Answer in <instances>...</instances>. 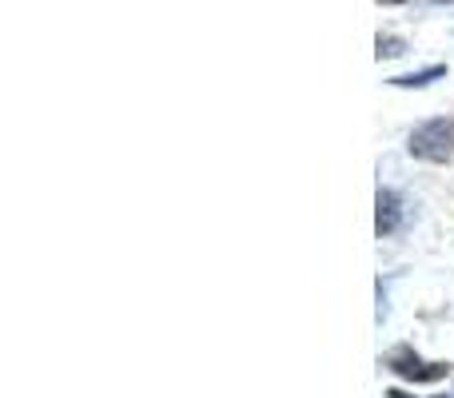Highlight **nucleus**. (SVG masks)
I'll use <instances>...</instances> for the list:
<instances>
[{
	"mask_svg": "<svg viewBox=\"0 0 454 398\" xmlns=\"http://www.w3.org/2000/svg\"><path fill=\"white\" fill-rule=\"evenodd\" d=\"M439 4H447V0H439Z\"/></svg>",
	"mask_w": 454,
	"mask_h": 398,
	"instance_id": "nucleus-8",
	"label": "nucleus"
},
{
	"mask_svg": "<svg viewBox=\"0 0 454 398\" xmlns=\"http://www.w3.org/2000/svg\"><path fill=\"white\" fill-rule=\"evenodd\" d=\"M411 156L419 160H431V164H447L454 160V120L439 116V120H427L411 132Z\"/></svg>",
	"mask_w": 454,
	"mask_h": 398,
	"instance_id": "nucleus-1",
	"label": "nucleus"
},
{
	"mask_svg": "<svg viewBox=\"0 0 454 398\" xmlns=\"http://www.w3.org/2000/svg\"><path fill=\"white\" fill-rule=\"evenodd\" d=\"M439 76H447V68H442V64H434V68L411 72V76H395L391 84H395V88H427V84H431V80H439Z\"/></svg>",
	"mask_w": 454,
	"mask_h": 398,
	"instance_id": "nucleus-4",
	"label": "nucleus"
},
{
	"mask_svg": "<svg viewBox=\"0 0 454 398\" xmlns=\"http://www.w3.org/2000/svg\"><path fill=\"white\" fill-rule=\"evenodd\" d=\"M403 40L399 36H379V60H391V56H403Z\"/></svg>",
	"mask_w": 454,
	"mask_h": 398,
	"instance_id": "nucleus-5",
	"label": "nucleus"
},
{
	"mask_svg": "<svg viewBox=\"0 0 454 398\" xmlns=\"http://www.w3.org/2000/svg\"><path fill=\"white\" fill-rule=\"evenodd\" d=\"M375 231L379 235H391L395 227H399V219H403V203L395 191H379V199H375Z\"/></svg>",
	"mask_w": 454,
	"mask_h": 398,
	"instance_id": "nucleus-3",
	"label": "nucleus"
},
{
	"mask_svg": "<svg viewBox=\"0 0 454 398\" xmlns=\"http://www.w3.org/2000/svg\"><path fill=\"white\" fill-rule=\"evenodd\" d=\"M387 398H411V394H403V391H391V394H387Z\"/></svg>",
	"mask_w": 454,
	"mask_h": 398,
	"instance_id": "nucleus-6",
	"label": "nucleus"
},
{
	"mask_svg": "<svg viewBox=\"0 0 454 398\" xmlns=\"http://www.w3.org/2000/svg\"><path fill=\"white\" fill-rule=\"evenodd\" d=\"M387 367L403 378H415V383H431V378H442L450 371L447 363H423L415 351H407V347H399V351L387 359Z\"/></svg>",
	"mask_w": 454,
	"mask_h": 398,
	"instance_id": "nucleus-2",
	"label": "nucleus"
},
{
	"mask_svg": "<svg viewBox=\"0 0 454 398\" xmlns=\"http://www.w3.org/2000/svg\"><path fill=\"white\" fill-rule=\"evenodd\" d=\"M379 4H407V0H379Z\"/></svg>",
	"mask_w": 454,
	"mask_h": 398,
	"instance_id": "nucleus-7",
	"label": "nucleus"
}]
</instances>
